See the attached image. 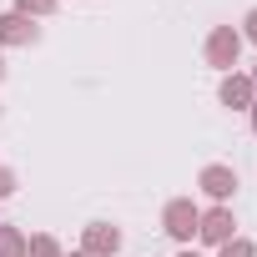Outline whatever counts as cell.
<instances>
[{"label": "cell", "mask_w": 257, "mask_h": 257, "mask_svg": "<svg viewBox=\"0 0 257 257\" xmlns=\"http://www.w3.org/2000/svg\"><path fill=\"white\" fill-rule=\"evenodd\" d=\"M0 36H6V41H26L31 31H26V26H21L16 16H6V21H0Z\"/></svg>", "instance_id": "obj_6"}, {"label": "cell", "mask_w": 257, "mask_h": 257, "mask_svg": "<svg viewBox=\"0 0 257 257\" xmlns=\"http://www.w3.org/2000/svg\"><path fill=\"white\" fill-rule=\"evenodd\" d=\"M116 242H121L116 232H91V247H101V252H116Z\"/></svg>", "instance_id": "obj_7"}, {"label": "cell", "mask_w": 257, "mask_h": 257, "mask_svg": "<svg viewBox=\"0 0 257 257\" xmlns=\"http://www.w3.org/2000/svg\"><path fill=\"white\" fill-rule=\"evenodd\" d=\"M227 257H247V247H227Z\"/></svg>", "instance_id": "obj_9"}, {"label": "cell", "mask_w": 257, "mask_h": 257, "mask_svg": "<svg viewBox=\"0 0 257 257\" xmlns=\"http://www.w3.org/2000/svg\"><path fill=\"white\" fill-rule=\"evenodd\" d=\"M222 101H227V106H242V101H247V81H227V86H222Z\"/></svg>", "instance_id": "obj_5"}, {"label": "cell", "mask_w": 257, "mask_h": 257, "mask_svg": "<svg viewBox=\"0 0 257 257\" xmlns=\"http://www.w3.org/2000/svg\"><path fill=\"white\" fill-rule=\"evenodd\" d=\"M202 182H207V192H217V197H227V192H232V177H227L222 167H212V172H207Z\"/></svg>", "instance_id": "obj_4"}, {"label": "cell", "mask_w": 257, "mask_h": 257, "mask_svg": "<svg viewBox=\"0 0 257 257\" xmlns=\"http://www.w3.org/2000/svg\"><path fill=\"white\" fill-rule=\"evenodd\" d=\"M247 26H252V41H257V11H252V21H247Z\"/></svg>", "instance_id": "obj_10"}, {"label": "cell", "mask_w": 257, "mask_h": 257, "mask_svg": "<svg viewBox=\"0 0 257 257\" xmlns=\"http://www.w3.org/2000/svg\"><path fill=\"white\" fill-rule=\"evenodd\" d=\"M202 232H207V237H212V242H222V237H227V232H232V217H227V212H212V217H207V227H202Z\"/></svg>", "instance_id": "obj_3"}, {"label": "cell", "mask_w": 257, "mask_h": 257, "mask_svg": "<svg viewBox=\"0 0 257 257\" xmlns=\"http://www.w3.org/2000/svg\"><path fill=\"white\" fill-rule=\"evenodd\" d=\"M232 56H237V36H232V31H222V36H212V61H222V66H227Z\"/></svg>", "instance_id": "obj_2"}, {"label": "cell", "mask_w": 257, "mask_h": 257, "mask_svg": "<svg viewBox=\"0 0 257 257\" xmlns=\"http://www.w3.org/2000/svg\"><path fill=\"white\" fill-rule=\"evenodd\" d=\"M26 11H51V0H21Z\"/></svg>", "instance_id": "obj_8"}, {"label": "cell", "mask_w": 257, "mask_h": 257, "mask_svg": "<svg viewBox=\"0 0 257 257\" xmlns=\"http://www.w3.org/2000/svg\"><path fill=\"white\" fill-rule=\"evenodd\" d=\"M167 222H172V232H177V237H187V232H192V227H197V212H192V207H187V202H177V207H172V212H167Z\"/></svg>", "instance_id": "obj_1"}]
</instances>
